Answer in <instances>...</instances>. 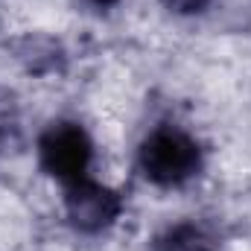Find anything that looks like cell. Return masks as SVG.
<instances>
[{
	"label": "cell",
	"instance_id": "ba28073f",
	"mask_svg": "<svg viewBox=\"0 0 251 251\" xmlns=\"http://www.w3.org/2000/svg\"><path fill=\"white\" fill-rule=\"evenodd\" d=\"M91 3H94V6H100V9H105V6H114L117 0H91Z\"/></svg>",
	"mask_w": 251,
	"mask_h": 251
},
{
	"label": "cell",
	"instance_id": "8992f818",
	"mask_svg": "<svg viewBox=\"0 0 251 251\" xmlns=\"http://www.w3.org/2000/svg\"><path fill=\"white\" fill-rule=\"evenodd\" d=\"M15 126H18V105L12 100V94H6L0 88V137L15 131Z\"/></svg>",
	"mask_w": 251,
	"mask_h": 251
},
{
	"label": "cell",
	"instance_id": "6da1fadb",
	"mask_svg": "<svg viewBox=\"0 0 251 251\" xmlns=\"http://www.w3.org/2000/svg\"><path fill=\"white\" fill-rule=\"evenodd\" d=\"M199 167H201L199 143L173 126L155 128L140 143V170L152 184L161 187L184 184L199 173Z\"/></svg>",
	"mask_w": 251,
	"mask_h": 251
},
{
	"label": "cell",
	"instance_id": "7a4b0ae2",
	"mask_svg": "<svg viewBox=\"0 0 251 251\" xmlns=\"http://www.w3.org/2000/svg\"><path fill=\"white\" fill-rule=\"evenodd\" d=\"M38 155H41V167L59 178L64 184L82 181L94 155L91 137L79 123H53L38 140Z\"/></svg>",
	"mask_w": 251,
	"mask_h": 251
},
{
	"label": "cell",
	"instance_id": "52a82bcc",
	"mask_svg": "<svg viewBox=\"0 0 251 251\" xmlns=\"http://www.w3.org/2000/svg\"><path fill=\"white\" fill-rule=\"evenodd\" d=\"M170 12H176V15H196V12H201L210 0H161Z\"/></svg>",
	"mask_w": 251,
	"mask_h": 251
},
{
	"label": "cell",
	"instance_id": "277c9868",
	"mask_svg": "<svg viewBox=\"0 0 251 251\" xmlns=\"http://www.w3.org/2000/svg\"><path fill=\"white\" fill-rule=\"evenodd\" d=\"M216 237L196 225V222H178L173 228H167L158 240H155V251H216Z\"/></svg>",
	"mask_w": 251,
	"mask_h": 251
},
{
	"label": "cell",
	"instance_id": "3957f363",
	"mask_svg": "<svg viewBox=\"0 0 251 251\" xmlns=\"http://www.w3.org/2000/svg\"><path fill=\"white\" fill-rule=\"evenodd\" d=\"M64 210H67V219H70L73 228H79L85 234H97L120 216L123 199H120V193H114L105 184L82 178V181L67 184Z\"/></svg>",
	"mask_w": 251,
	"mask_h": 251
},
{
	"label": "cell",
	"instance_id": "5b68a950",
	"mask_svg": "<svg viewBox=\"0 0 251 251\" xmlns=\"http://www.w3.org/2000/svg\"><path fill=\"white\" fill-rule=\"evenodd\" d=\"M15 53L18 59L24 62L26 70L32 73H53L62 67V47L53 41V38H44V35H26L15 44Z\"/></svg>",
	"mask_w": 251,
	"mask_h": 251
}]
</instances>
